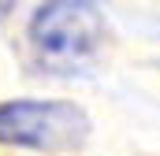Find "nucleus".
<instances>
[{
  "instance_id": "f257e3e1",
  "label": "nucleus",
  "mask_w": 160,
  "mask_h": 156,
  "mask_svg": "<svg viewBox=\"0 0 160 156\" xmlns=\"http://www.w3.org/2000/svg\"><path fill=\"white\" fill-rule=\"evenodd\" d=\"M108 22L93 4H41L30 19V48L45 71H86L104 48Z\"/></svg>"
},
{
  "instance_id": "f03ea898",
  "label": "nucleus",
  "mask_w": 160,
  "mask_h": 156,
  "mask_svg": "<svg viewBox=\"0 0 160 156\" xmlns=\"http://www.w3.org/2000/svg\"><path fill=\"white\" fill-rule=\"evenodd\" d=\"M89 138V119L71 100H8L0 104V145L63 153Z\"/></svg>"
}]
</instances>
